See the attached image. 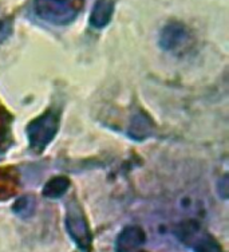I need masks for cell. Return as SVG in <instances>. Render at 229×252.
<instances>
[{
	"label": "cell",
	"instance_id": "obj_1",
	"mask_svg": "<svg viewBox=\"0 0 229 252\" xmlns=\"http://www.w3.org/2000/svg\"><path fill=\"white\" fill-rule=\"evenodd\" d=\"M140 242H141V238L138 236V233H127L126 236H123V239H122V250H123V251H125V250H129L133 244H138Z\"/></svg>",
	"mask_w": 229,
	"mask_h": 252
}]
</instances>
